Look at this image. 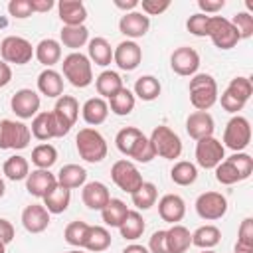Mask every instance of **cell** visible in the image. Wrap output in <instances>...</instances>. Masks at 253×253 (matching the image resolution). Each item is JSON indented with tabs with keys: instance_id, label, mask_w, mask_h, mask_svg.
Returning a JSON list of instances; mask_svg holds the SVG:
<instances>
[{
	"instance_id": "1",
	"label": "cell",
	"mask_w": 253,
	"mask_h": 253,
	"mask_svg": "<svg viewBox=\"0 0 253 253\" xmlns=\"http://www.w3.org/2000/svg\"><path fill=\"white\" fill-rule=\"evenodd\" d=\"M215 180L223 186H233L243 182L253 172V158L247 152H235L229 158H223L215 168Z\"/></svg>"
},
{
	"instance_id": "2",
	"label": "cell",
	"mask_w": 253,
	"mask_h": 253,
	"mask_svg": "<svg viewBox=\"0 0 253 253\" xmlns=\"http://www.w3.org/2000/svg\"><path fill=\"white\" fill-rule=\"evenodd\" d=\"M190 103L196 111H208L217 101V83L210 73H196L190 79Z\"/></svg>"
},
{
	"instance_id": "3",
	"label": "cell",
	"mask_w": 253,
	"mask_h": 253,
	"mask_svg": "<svg viewBox=\"0 0 253 253\" xmlns=\"http://www.w3.org/2000/svg\"><path fill=\"white\" fill-rule=\"evenodd\" d=\"M75 146H77L79 156L85 162H91V164H97L103 158H107V150H109L105 136L93 126H85V128H81L77 132Z\"/></svg>"
},
{
	"instance_id": "4",
	"label": "cell",
	"mask_w": 253,
	"mask_h": 253,
	"mask_svg": "<svg viewBox=\"0 0 253 253\" xmlns=\"http://www.w3.org/2000/svg\"><path fill=\"white\" fill-rule=\"evenodd\" d=\"M61 69H63L65 79L73 87L85 89V87H89L93 83V67H91V61L81 51H71L69 55H65L63 57V63H61Z\"/></svg>"
},
{
	"instance_id": "5",
	"label": "cell",
	"mask_w": 253,
	"mask_h": 253,
	"mask_svg": "<svg viewBox=\"0 0 253 253\" xmlns=\"http://www.w3.org/2000/svg\"><path fill=\"white\" fill-rule=\"evenodd\" d=\"M156 156L160 158H166V160H174L182 154V140L180 136L166 125H158L154 126L152 134L148 136Z\"/></svg>"
},
{
	"instance_id": "6",
	"label": "cell",
	"mask_w": 253,
	"mask_h": 253,
	"mask_svg": "<svg viewBox=\"0 0 253 253\" xmlns=\"http://www.w3.org/2000/svg\"><path fill=\"white\" fill-rule=\"evenodd\" d=\"M32 132L30 126L22 121L4 119L0 121V148L2 150H22L30 144Z\"/></svg>"
},
{
	"instance_id": "7",
	"label": "cell",
	"mask_w": 253,
	"mask_h": 253,
	"mask_svg": "<svg viewBox=\"0 0 253 253\" xmlns=\"http://www.w3.org/2000/svg\"><path fill=\"white\" fill-rule=\"evenodd\" d=\"M208 38L213 42V45L217 49H231L241 42L233 24L223 16H210Z\"/></svg>"
},
{
	"instance_id": "8",
	"label": "cell",
	"mask_w": 253,
	"mask_h": 253,
	"mask_svg": "<svg viewBox=\"0 0 253 253\" xmlns=\"http://www.w3.org/2000/svg\"><path fill=\"white\" fill-rule=\"evenodd\" d=\"M251 142V125L245 117L235 115L227 121L223 130V146L231 148L233 152H241Z\"/></svg>"
},
{
	"instance_id": "9",
	"label": "cell",
	"mask_w": 253,
	"mask_h": 253,
	"mask_svg": "<svg viewBox=\"0 0 253 253\" xmlns=\"http://www.w3.org/2000/svg\"><path fill=\"white\" fill-rule=\"evenodd\" d=\"M0 55H2V61H6V63L26 65L34 57V45L26 38L8 36L0 42Z\"/></svg>"
},
{
	"instance_id": "10",
	"label": "cell",
	"mask_w": 253,
	"mask_h": 253,
	"mask_svg": "<svg viewBox=\"0 0 253 253\" xmlns=\"http://www.w3.org/2000/svg\"><path fill=\"white\" fill-rule=\"evenodd\" d=\"M227 211V198L221 192H204L196 200V213L206 221L221 219Z\"/></svg>"
},
{
	"instance_id": "11",
	"label": "cell",
	"mask_w": 253,
	"mask_h": 253,
	"mask_svg": "<svg viewBox=\"0 0 253 253\" xmlns=\"http://www.w3.org/2000/svg\"><path fill=\"white\" fill-rule=\"evenodd\" d=\"M111 178L113 182L126 194H132L134 190L140 188V184L144 182L142 180V174L138 172V168L130 162V160H117L113 166H111Z\"/></svg>"
},
{
	"instance_id": "12",
	"label": "cell",
	"mask_w": 253,
	"mask_h": 253,
	"mask_svg": "<svg viewBox=\"0 0 253 253\" xmlns=\"http://www.w3.org/2000/svg\"><path fill=\"white\" fill-rule=\"evenodd\" d=\"M223 158H225V146L217 138L208 136V138H202V140L196 142V162H198V166H202L206 170H213Z\"/></svg>"
},
{
	"instance_id": "13",
	"label": "cell",
	"mask_w": 253,
	"mask_h": 253,
	"mask_svg": "<svg viewBox=\"0 0 253 253\" xmlns=\"http://www.w3.org/2000/svg\"><path fill=\"white\" fill-rule=\"evenodd\" d=\"M170 67L176 75H182V77H192L198 73V67H200V55L194 47L190 45H182V47H176L170 55Z\"/></svg>"
},
{
	"instance_id": "14",
	"label": "cell",
	"mask_w": 253,
	"mask_h": 253,
	"mask_svg": "<svg viewBox=\"0 0 253 253\" xmlns=\"http://www.w3.org/2000/svg\"><path fill=\"white\" fill-rule=\"evenodd\" d=\"M42 99L34 89H18L10 99V109L20 119H34L40 113Z\"/></svg>"
},
{
	"instance_id": "15",
	"label": "cell",
	"mask_w": 253,
	"mask_h": 253,
	"mask_svg": "<svg viewBox=\"0 0 253 253\" xmlns=\"http://www.w3.org/2000/svg\"><path fill=\"white\" fill-rule=\"evenodd\" d=\"M113 61L123 71H134L142 61V49L136 42L125 40L113 49Z\"/></svg>"
},
{
	"instance_id": "16",
	"label": "cell",
	"mask_w": 253,
	"mask_h": 253,
	"mask_svg": "<svg viewBox=\"0 0 253 253\" xmlns=\"http://www.w3.org/2000/svg\"><path fill=\"white\" fill-rule=\"evenodd\" d=\"M32 136H36L38 140H49V138H61L65 136L63 128L59 126V123L55 121L51 111H42L32 119V128H30Z\"/></svg>"
},
{
	"instance_id": "17",
	"label": "cell",
	"mask_w": 253,
	"mask_h": 253,
	"mask_svg": "<svg viewBox=\"0 0 253 253\" xmlns=\"http://www.w3.org/2000/svg\"><path fill=\"white\" fill-rule=\"evenodd\" d=\"M148 28H150V18L138 10H132V12H126L121 16L119 20V30L123 36H126L128 40H136V38H142L148 34Z\"/></svg>"
},
{
	"instance_id": "18",
	"label": "cell",
	"mask_w": 253,
	"mask_h": 253,
	"mask_svg": "<svg viewBox=\"0 0 253 253\" xmlns=\"http://www.w3.org/2000/svg\"><path fill=\"white\" fill-rule=\"evenodd\" d=\"M53 117L55 121L59 123V126L63 128V132L67 134L71 130V126L75 125L77 117H79V103L75 97L71 95H61L57 101H55V107H53Z\"/></svg>"
},
{
	"instance_id": "19",
	"label": "cell",
	"mask_w": 253,
	"mask_h": 253,
	"mask_svg": "<svg viewBox=\"0 0 253 253\" xmlns=\"http://www.w3.org/2000/svg\"><path fill=\"white\" fill-rule=\"evenodd\" d=\"M213 130H215V123H213V117L208 111H194L186 119V132L194 140L213 136Z\"/></svg>"
},
{
	"instance_id": "20",
	"label": "cell",
	"mask_w": 253,
	"mask_h": 253,
	"mask_svg": "<svg viewBox=\"0 0 253 253\" xmlns=\"http://www.w3.org/2000/svg\"><path fill=\"white\" fill-rule=\"evenodd\" d=\"M57 186V178L55 174H51L49 170H42L36 168L28 174L26 178V190L28 194H32L34 198H45L53 188Z\"/></svg>"
},
{
	"instance_id": "21",
	"label": "cell",
	"mask_w": 253,
	"mask_h": 253,
	"mask_svg": "<svg viewBox=\"0 0 253 253\" xmlns=\"http://www.w3.org/2000/svg\"><path fill=\"white\" fill-rule=\"evenodd\" d=\"M22 225L30 233H42L49 225V211L43 204H30L22 211Z\"/></svg>"
},
{
	"instance_id": "22",
	"label": "cell",
	"mask_w": 253,
	"mask_h": 253,
	"mask_svg": "<svg viewBox=\"0 0 253 253\" xmlns=\"http://www.w3.org/2000/svg\"><path fill=\"white\" fill-rule=\"evenodd\" d=\"M158 215L168 223H178L186 215V202L178 194H164L158 200Z\"/></svg>"
},
{
	"instance_id": "23",
	"label": "cell",
	"mask_w": 253,
	"mask_h": 253,
	"mask_svg": "<svg viewBox=\"0 0 253 253\" xmlns=\"http://www.w3.org/2000/svg\"><path fill=\"white\" fill-rule=\"evenodd\" d=\"M57 14L63 26H83L87 20V8L81 0H61L57 4Z\"/></svg>"
},
{
	"instance_id": "24",
	"label": "cell",
	"mask_w": 253,
	"mask_h": 253,
	"mask_svg": "<svg viewBox=\"0 0 253 253\" xmlns=\"http://www.w3.org/2000/svg\"><path fill=\"white\" fill-rule=\"evenodd\" d=\"M81 200L83 204L89 208V210H103L107 206V202L111 200V194H109V188L103 184V182H89L83 186V192H81Z\"/></svg>"
},
{
	"instance_id": "25",
	"label": "cell",
	"mask_w": 253,
	"mask_h": 253,
	"mask_svg": "<svg viewBox=\"0 0 253 253\" xmlns=\"http://www.w3.org/2000/svg\"><path fill=\"white\" fill-rule=\"evenodd\" d=\"M34 55L42 65H45V69H51L61 59V43L53 38H45L34 47Z\"/></svg>"
},
{
	"instance_id": "26",
	"label": "cell",
	"mask_w": 253,
	"mask_h": 253,
	"mask_svg": "<svg viewBox=\"0 0 253 253\" xmlns=\"http://www.w3.org/2000/svg\"><path fill=\"white\" fill-rule=\"evenodd\" d=\"M81 115H83V121L87 125L97 126V125H101V123L107 121V117H109V105L101 97H91V99H87L83 103Z\"/></svg>"
},
{
	"instance_id": "27",
	"label": "cell",
	"mask_w": 253,
	"mask_h": 253,
	"mask_svg": "<svg viewBox=\"0 0 253 253\" xmlns=\"http://www.w3.org/2000/svg\"><path fill=\"white\" fill-rule=\"evenodd\" d=\"M166 245L168 253H186L192 245V233L182 223H174L170 229H166Z\"/></svg>"
},
{
	"instance_id": "28",
	"label": "cell",
	"mask_w": 253,
	"mask_h": 253,
	"mask_svg": "<svg viewBox=\"0 0 253 253\" xmlns=\"http://www.w3.org/2000/svg\"><path fill=\"white\" fill-rule=\"evenodd\" d=\"M57 184L61 188H67V190H75L79 186H85V180H87V170L79 164H65L59 168L57 172Z\"/></svg>"
},
{
	"instance_id": "29",
	"label": "cell",
	"mask_w": 253,
	"mask_h": 253,
	"mask_svg": "<svg viewBox=\"0 0 253 253\" xmlns=\"http://www.w3.org/2000/svg\"><path fill=\"white\" fill-rule=\"evenodd\" d=\"M38 91L45 97H61L63 93V79L61 73H57L55 69H43L38 75Z\"/></svg>"
},
{
	"instance_id": "30",
	"label": "cell",
	"mask_w": 253,
	"mask_h": 253,
	"mask_svg": "<svg viewBox=\"0 0 253 253\" xmlns=\"http://www.w3.org/2000/svg\"><path fill=\"white\" fill-rule=\"evenodd\" d=\"M59 43H63L65 47L77 51L79 47H83L85 43H89V30L87 26H63L59 32Z\"/></svg>"
},
{
	"instance_id": "31",
	"label": "cell",
	"mask_w": 253,
	"mask_h": 253,
	"mask_svg": "<svg viewBox=\"0 0 253 253\" xmlns=\"http://www.w3.org/2000/svg\"><path fill=\"white\" fill-rule=\"evenodd\" d=\"M87 51H89V61L101 67H107L113 61V47L105 38H93L87 43Z\"/></svg>"
},
{
	"instance_id": "32",
	"label": "cell",
	"mask_w": 253,
	"mask_h": 253,
	"mask_svg": "<svg viewBox=\"0 0 253 253\" xmlns=\"http://www.w3.org/2000/svg\"><path fill=\"white\" fill-rule=\"evenodd\" d=\"M123 87H125V85H123L121 75H119L117 71H111V69L99 73V77L95 79V89H97V93L101 95V99H111V97L117 95Z\"/></svg>"
},
{
	"instance_id": "33",
	"label": "cell",
	"mask_w": 253,
	"mask_h": 253,
	"mask_svg": "<svg viewBox=\"0 0 253 253\" xmlns=\"http://www.w3.org/2000/svg\"><path fill=\"white\" fill-rule=\"evenodd\" d=\"M144 227H146V223H144L140 211L138 210H128L125 221L119 225V231L126 241H136L144 233Z\"/></svg>"
},
{
	"instance_id": "34",
	"label": "cell",
	"mask_w": 253,
	"mask_h": 253,
	"mask_svg": "<svg viewBox=\"0 0 253 253\" xmlns=\"http://www.w3.org/2000/svg\"><path fill=\"white\" fill-rule=\"evenodd\" d=\"M43 200V206H45V210L49 211V213H63L67 208H69V204H71V190H67V188H61L59 184L45 196V198H42Z\"/></svg>"
},
{
	"instance_id": "35",
	"label": "cell",
	"mask_w": 253,
	"mask_h": 253,
	"mask_svg": "<svg viewBox=\"0 0 253 253\" xmlns=\"http://www.w3.org/2000/svg\"><path fill=\"white\" fill-rule=\"evenodd\" d=\"M126 213H128V208L119 198H111L107 202V206L101 210V217H103L105 225H109V227H119L125 221Z\"/></svg>"
},
{
	"instance_id": "36",
	"label": "cell",
	"mask_w": 253,
	"mask_h": 253,
	"mask_svg": "<svg viewBox=\"0 0 253 253\" xmlns=\"http://www.w3.org/2000/svg\"><path fill=\"white\" fill-rule=\"evenodd\" d=\"M109 247H111V233H109V229L103 227V225H89L83 249H87L91 253H101V251H105Z\"/></svg>"
},
{
	"instance_id": "37",
	"label": "cell",
	"mask_w": 253,
	"mask_h": 253,
	"mask_svg": "<svg viewBox=\"0 0 253 253\" xmlns=\"http://www.w3.org/2000/svg\"><path fill=\"white\" fill-rule=\"evenodd\" d=\"M107 105H109L111 113H115V115H119V117H125V115H130V113H132V109H134V105H136V97H134V93H132L130 89L123 87L117 95H113V97L109 99Z\"/></svg>"
},
{
	"instance_id": "38",
	"label": "cell",
	"mask_w": 253,
	"mask_h": 253,
	"mask_svg": "<svg viewBox=\"0 0 253 253\" xmlns=\"http://www.w3.org/2000/svg\"><path fill=\"white\" fill-rule=\"evenodd\" d=\"M2 172H4V176H6L8 180L20 182V180H26V178H28V174H30V164H28V160H26L24 156L14 154V156H10V158L4 160Z\"/></svg>"
},
{
	"instance_id": "39",
	"label": "cell",
	"mask_w": 253,
	"mask_h": 253,
	"mask_svg": "<svg viewBox=\"0 0 253 253\" xmlns=\"http://www.w3.org/2000/svg\"><path fill=\"white\" fill-rule=\"evenodd\" d=\"M219 241H221V231H219V227H215L211 223L202 225L192 233V245H196L200 249H211Z\"/></svg>"
},
{
	"instance_id": "40",
	"label": "cell",
	"mask_w": 253,
	"mask_h": 253,
	"mask_svg": "<svg viewBox=\"0 0 253 253\" xmlns=\"http://www.w3.org/2000/svg\"><path fill=\"white\" fill-rule=\"evenodd\" d=\"M170 178L178 186H190L198 180V168L194 162L178 160V162H174V166L170 170Z\"/></svg>"
},
{
	"instance_id": "41",
	"label": "cell",
	"mask_w": 253,
	"mask_h": 253,
	"mask_svg": "<svg viewBox=\"0 0 253 253\" xmlns=\"http://www.w3.org/2000/svg\"><path fill=\"white\" fill-rule=\"evenodd\" d=\"M142 136H144V134H142L140 128H136V126H125V128H121V130L117 132L115 144H117V148H119L121 154L130 156V152L134 150L136 142H138Z\"/></svg>"
},
{
	"instance_id": "42",
	"label": "cell",
	"mask_w": 253,
	"mask_h": 253,
	"mask_svg": "<svg viewBox=\"0 0 253 253\" xmlns=\"http://www.w3.org/2000/svg\"><path fill=\"white\" fill-rule=\"evenodd\" d=\"M160 91H162L160 81L154 75H142L134 83V97H138L142 101H154V99H158Z\"/></svg>"
},
{
	"instance_id": "43",
	"label": "cell",
	"mask_w": 253,
	"mask_h": 253,
	"mask_svg": "<svg viewBox=\"0 0 253 253\" xmlns=\"http://www.w3.org/2000/svg\"><path fill=\"white\" fill-rule=\"evenodd\" d=\"M32 162L36 164V168L42 170H49L55 162H57V150L53 144L49 142H42L32 150Z\"/></svg>"
},
{
	"instance_id": "44",
	"label": "cell",
	"mask_w": 253,
	"mask_h": 253,
	"mask_svg": "<svg viewBox=\"0 0 253 253\" xmlns=\"http://www.w3.org/2000/svg\"><path fill=\"white\" fill-rule=\"evenodd\" d=\"M130 198H132V204L136 206V210H150L156 204L158 190L152 182H142L140 188L130 194Z\"/></svg>"
},
{
	"instance_id": "45",
	"label": "cell",
	"mask_w": 253,
	"mask_h": 253,
	"mask_svg": "<svg viewBox=\"0 0 253 253\" xmlns=\"http://www.w3.org/2000/svg\"><path fill=\"white\" fill-rule=\"evenodd\" d=\"M87 231H89V223L81 221V219H75L71 223H67L65 231H63V237L69 245L77 247V249H83L85 247V239H87Z\"/></svg>"
},
{
	"instance_id": "46",
	"label": "cell",
	"mask_w": 253,
	"mask_h": 253,
	"mask_svg": "<svg viewBox=\"0 0 253 253\" xmlns=\"http://www.w3.org/2000/svg\"><path fill=\"white\" fill-rule=\"evenodd\" d=\"M235 253H253V219L245 217L237 231Z\"/></svg>"
},
{
	"instance_id": "47",
	"label": "cell",
	"mask_w": 253,
	"mask_h": 253,
	"mask_svg": "<svg viewBox=\"0 0 253 253\" xmlns=\"http://www.w3.org/2000/svg\"><path fill=\"white\" fill-rule=\"evenodd\" d=\"M225 91H229L231 95H235L237 99H241L243 103H247L249 97H251V93H253V85H251V79L249 77L237 75V77H233L229 81V85H227Z\"/></svg>"
},
{
	"instance_id": "48",
	"label": "cell",
	"mask_w": 253,
	"mask_h": 253,
	"mask_svg": "<svg viewBox=\"0 0 253 253\" xmlns=\"http://www.w3.org/2000/svg\"><path fill=\"white\" fill-rule=\"evenodd\" d=\"M229 22L233 24V28L237 30L241 40H247L253 36V16L249 12H237Z\"/></svg>"
},
{
	"instance_id": "49",
	"label": "cell",
	"mask_w": 253,
	"mask_h": 253,
	"mask_svg": "<svg viewBox=\"0 0 253 253\" xmlns=\"http://www.w3.org/2000/svg\"><path fill=\"white\" fill-rule=\"evenodd\" d=\"M208 24H210V16L198 12V14H192L188 20H186V28L192 36H198V38H206L208 36Z\"/></svg>"
},
{
	"instance_id": "50",
	"label": "cell",
	"mask_w": 253,
	"mask_h": 253,
	"mask_svg": "<svg viewBox=\"0 0 253 253\" xmlns=\"http://www.w3.org/2000/svg\"><path fill=\"white\" fill-rule=\"evenodd\" d=\"M128 158H132V160H136V162H142V164H146V162H150L152 158H156V152H154V148H152L148 136H142V138L136 142V146H134V150L130 152Z\"/></svg>"
},
{
	"instance_id": "51",
	"label": "cell",
	"mask_w": 253,
	"mask_h": 253,
	"mask_svg": "<svg viewBox=\"0 0 253 253\" xmlns=\"http://www.w3.org/2000/svg\"><path fill=\"white\" fill-rule=\"evenodd\" d=\"M8 14L12 18H18V20H26L34 14L32 10V2L30 0H10L8 2Z\"/></svg>"
},
{
	"instance_id": "52",
	"label": "cell",
	"mask_w": 253,
	"mask_h": 253,
	"mask_svg": "<svg viewBox=\"0 0 253 253\" xmlns=\"http://www.w3.org/2000/svg\"><path fill=\"white\" fill-rule=\"evenodd\" d=\"M138 6L142 8V14L158 16L170 8V0H142V2H138Z\"/></svg>"
},
{
	"instance_id": "53",
	"label": "cell",
	"mask_w": 253,
	"mask_h": 253,
	"mask_svg": "<svg viewBox=\"0 0 253 253\" xmlns=\"http://www.w3.org/2000/svg\"><path fill=\"white\" fill-rule=\"evenodd\" d=\"M150 253H168V245H166V229H158L150 235L148 239V247Z\"/></svg>"
},
{
	"instance_id": "54",
	"label": "cell",
	"mask_w": 253,
	"mask_h": 253,
	"mask_svg": "<svg viewBox=\"0 0 253 253\" xmlns=\"http://www.w3.org/2000/svg\"><path fill=\"white\" fill-rule=\"evenodd\" d=\"M219 101H221V107H223L227 113H233V115H237V113L245 107V103H243L241 99H237L235 95H231L229 91H223L221 97H219Z\"/></svg>"
},
{
	"instance_id": "55",
	"label": "cell",
	"mask_w": 253,
	"mask_h": 253,
	"mask_svg": "<svg viewBox=\"0 0 253 253\" xmlns=\"http://www.w3.org/2000/svg\"><path fill=\"white\" fill-rule=\"evenodd\" d=\"M223 6H225V0H198V8L206 16L217 14L219 10H223Z\"/></svg>"
},
{
	"instance_id": "56",
	"label": "cell",
	"mask_w": 253,
	"mask_h": 253,
	"mask_svg": "<svg viewBox=\"0 0 253 253\" xmlns=\"http://www.w3.org/2000/svg\"><path fill=\"white\" fill-rule=\"evenodd\" d=\"M12 239H14V225L8 219L0 217V243L8 245Z\"/></svg>"
},
{
	"instance_id": "57",
	"label": "cell",
	"mask_w": 253,
	"mask_h": 253,
	"mask_svg": "<svg viewBox=\"0 0 253 253\" xmlns=\"http://www.w3.org/2000/svg\"><path fill=\"white\" fill-rule=\"evenodd\" d=\"M12 81V67L0 59V87H6Z\"/></svg>"
},
{
	"instance_id": "58",
	"label": "cell",
	"mask_w": 253,
	"mask_h": 253,
	"mask_svg": "<svg viewBox=\"0 0 253 253\" xmlns=\"http://www.w3.org/2000/svg\"><path fill=\"white\" fill-rule=\"evenodd\" d=\"M34 12H49L53 8V0H30Z\"/></svg>"
},
{
	"instance_id": "59",
	"label": "cell",
	"mask_w": 253,
	"mask_h": 253,
	"mask_svg": "<svg viewBox=\"0 0 253 253\" xmlns=\"http://www.w3.org/2000/svg\"><path fill=\"white\" fill-rule=\"evenodd\" d=\"M115 6L119 10H125V14H126V12H132L138 6V0H115Z\"/></svg>"
},
{
	"instance_id": "60",
	"label": "cell",
	"mask_w": 253,
	"mask_h": 253,
	"mask_svg": "<svg viewBox=\"0 0 253 253\" xmlns=\"http://www.w3.org/2000/svg\"><path fill=\"white\" fill-rule=\"evenodd\" d=\"M123 253H150L144 245H138V243H130V245H126L125 249H123Z\"/></svg>"
},
{
	"instance_id": "61",
	"label": "cell",
	"mask_w": 253,
	"mask_h": 253,
	"mask_svg": "<svg viewBox=\"0 0 253 253\" xmlns=\"http://www.w3.org/2000/svg\"><path fill=\"white\" fill-rule=\"evenodd\" d=\"M4 194H6V184H4V180L0 178V198H4Z\"/></svg>"
},
{
	"instance_id": "62",
	"label": "cell",
	"mask_w": 253,
	"mask_h": 253,
	"mask_svg": "<svg viewBox=\"0 0 253 253\" xmlns=\"http://www.w3.org/2000/svg\"><path fill=\"white\" fill-rule=\"evenodd\" d=\"M63 253H87V251H83V249H71V251H63Z\"/></svg>"
},
{
	"instance_id": "63",
	"label": "cell",
	"mask_w": 253,
	"mask_h": 253,
	"mask_svg": "<svg viewBox=\"0 0 253 253\" xmlns=\"http://www.w3.org/2000/svg\"><path fill=\"white\" fill-rule=\"evenodd\" d=\"M0 253H6V245L4 243H0Z\"/></svg>"
},
{
	"instance_id": "64",
	"label": "cell",
	"mask_w": 253,
	"mask_h": 253,
	"mask_svg": "<svg viewBox=\"0 0 253 253\" xmlns=\"http://www.w3.org/2000/svg\"><path fill=\"white\" fill-rule=\"evenodd\" d=\"M200 253H215V251H213V249H202Z\"/></svg>"
}]
</instances>
